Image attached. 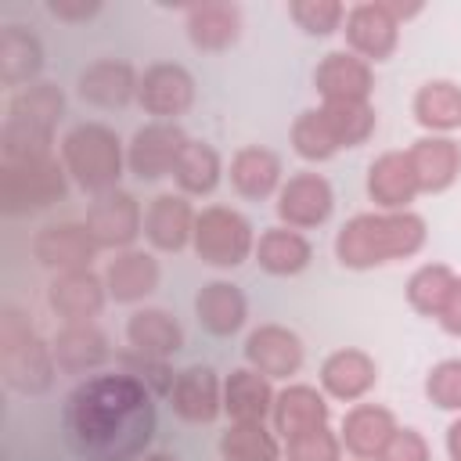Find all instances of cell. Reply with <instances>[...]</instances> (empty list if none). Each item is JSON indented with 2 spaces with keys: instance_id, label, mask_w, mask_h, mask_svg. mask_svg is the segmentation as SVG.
Instances as JSON below:
<instances>
[{
  "instance_id": "42",
  "label": "cell",
  "mask_w": 461,
  "mask_h": 461,
  "mask_svg": "<svg viewBox=\"0 0 461 461\" xmlns=\"http://www.w3.org/2000/svg\"><path fill=\"white\" fill-rule=\"evenodd\" d=\"M378 461H429V443L414 429H396V436L385 443Z\"/></svg>"
},
{
  "instance_id": "16",
  "label": "cell",
  "mask_w": 461,
  "mask_h": 461,
  "mask_svg": "<svg viewBox=\"0 0 461 461\" xmlns=\"http://www.w3.org/2000/svg\"><path fill=\"white\" fill-rule=\"evenodd\" d=\"M321 94L328 104H346V101H364L371 90V68L364 58L353 54H328L321 61V68L313 72Z\"/></svg>"
},
{
  "instance_id": "45",
  "label": "cell",
  "mask_w": 461,
  "mask_h": 461,
  "mask_svg": "<svg viewBox=\"0 0 461 461\" xmlns=\"http://www.w3.org/2000/svg\"><path fill=\"white\" fill-rule=\"evenodd\" d=\"M144 461H176V457H169V454H148Z\"/></svg>"
},
{
  "instance_id": "23",
  "label": "cell",
  "mask_w": 461,
  "mask_h": 461,
  "mask_svg": "<svg viewBox=\"0 0 461 461\" xmlns=\"http://www.w3.org/2000/svg\"><path fill=\"white\" fill-rule=\"evenodd\" d=\"M126 339L140 357H155V360H166L184 346L180 324L166 310H137L126 324Z\"/></svg>"
},
{
  "instance_id": "9",
  "label": "cell",
  "mask_w": 461,
  "mask_h": 461,
  "mask_svg": "<svg viewBox=\"0 0 461 461\" xmlns=\"http://www.w3.org/2000/svg\"><path fill=\"white\" fill-rule=\"evenodd\" d=\"M245 360L252 364V371H259L263 378H288L299 371L303 364V342L295 331L277 328V324H263L249 335L245 342Z\"/></svg>"
},
{
  "instance_id": "5",
  "label": "cell",
  "mask_w": 461,
  "mask_h": 461,
  "mask_svg": "<svg viewBox=\"0 0 461 461\" xmlns=\"http://www.w3.org/2000/svg\"><path fill=\"white\" fill-rule=\"evenodd\" d=\"M65 194V169L50 155H32L22 162H4V209L29 212L58 202Z\"/></svg>"
},
{
  "instance_id": "4",
  "label": "cell",
  "mask_w": 461,
  "mask_h": 461,
  "mask_svg": "<svg viewBox=\"0 0 461 461\" xmlns=\"http://www.w3.org/2000/svg\"><path fill=\"white\" fill-rule=\"evenodd\" d=\"M54 353L36 339L29 321L18 310H4L0 321V371L4 382L18 393H43L54 382Z\"/></svg>"
},
{
  "instance_id": "8",
  "label": "cell",
  "mask_w": 461,
  "mask_h": 461,
  "mask_svg": "<svg viewBox=\"0 0 461 461\" xmlns=\"http://www.w3.org/2000/svg\"><path fill=\"white\" fill-rule=\"evenodd\" d=\"M184 148H187V137H184L180 126H173V122H151V126H144V130L133 133L126 162H130V169L140 180H158V176H166V173L176 169V158H180Z\"/></svg>"
},
{
  "instance_id": "28",
  "label": "cell",
  "mask_w": 461,
  "mask_h": 461,
  "mask_svg": "<svg viewBox=\"0 0 461 461\" xmlns=\"http://www.w3.org/2000/svg\"><path fill=\"white\" fill-rule=\"evenodd\" d=\"M108 295L115 303H133L144 299L148 292H155L158 285V263L148 252H122L115 263H108Z\"/></svg>"
},
{
  "instance_id": "26",
  "label": "cell",
  "mask_w": 461,
  "mask_h": 461,
  "mask_svg": "<svg viewBox=\"0 0 461 461\" xmlns=\"http://www.w3.org/2000/svg\"><path fill=\"white\" fill-rule=\"evenodd\" d=\"M194 310H198V321L205 331L212 335H230L245 324V295L238 292V285H227V281H212L198 292L194 299Z\"/></svg>"
},
{
  "instance_id": "40",
  "label": "cell",
  "mask_w": 461,
  "mask_h": 461,
  "mask_svg": "<svg viewBox=\"0 0 461 461\" xmlns=\"http://www.w3.org/2000/svg\"><path fill=\"white\" fill-rule=\"evenodd\" d=\"M339 447H342V439H335L321 425V429H310V432L288 439V461H339Z\"/></svg>"
},
{
  "instance_id": "35",
  "label": "cell",
  "mask_w": 461,
  "mask_h": 461,
  "mask_svg": "<svg viewBox=\"0 0 461 461\" xmlns=\"http://www.w3.org/2000/svg\"><path fill=\"white\" fill-rule=\"evenodd\" d=\"M454 281H457V277H454L447 267H439V263L421 267V270L411 277V285H407V299H411V306H414L418 313L439 317L443 306H447V299H450V292H454Z\"/></svg>"
},
{
  "instance_id": "34",
  "label": "cell",
  "mask_w": 461,
  "mask_h": 461,
  "mask_svg": "<svg viewBox=\"0 0 461 461\" xmlns=\"http://www.w3.org/2000/svg\"><path fill=\"white\" fill-rule=\"evenodd\" d=\"M220 454L227 461H277L281 450L259 421H234L220 439Z\"/></svg>"
},
{
  "instance_id": "27",
  "label": "cell",
  "mask_w": 461,
  "mask_h": 461,
  "mask_svg": "<svg viewBox=\"0 0 461 461\" xmlns=\"http://www.w3.org/2000/svg\"><path fill=\"white\" fill-rule=\"evenodd\" d=\"M223 407L234 421H263V414L274 407V393H270V378H263L259 371H230L227 385H223Z\"/></svg>"
},
{
  "instance_id": "3",
  "label": "cell",
  "mask_w": 461,
  "mask_h": 461,
  "mask_svg": "<svg viewBox=\"0 0 461 461\" xmlns=\"http://www.w3.org/2000/svg\"><path fill=\"white\" fill-rule=\"evenodd\" d=\"M61 162H65V169L72 173V180L83 191H90V194L115 191V180L122 173L119 137L101 122H83V126L65 133Z\"/></svg>"
},
{
  "instance_id": "17",
  "label": "cell",
  "mask_w": 461,
  "mask_h": 461,
  "mask_svg": "<svg viewBox=\"0 0 461 461\" xmlns=\"http://www.w3.org/2000/svg\"><path fill=\"white\" fill-rule=\"evenodd\" d=\"M54 353V364L68 375H83V371H94L97 364L108 360V339L101 328H94L90 321L83 324H65L50 346Z\"/></svg>"
},
{
  "instance_id": "19",
  "label": "cell",
  "mask_w": 461,
  "mask_h": 461,
  "mask_svg": "<svg viewBox=\"0 0 461 461\" xmlns=\"http://www.w3.org/2000/svg\"><path fill=\"white\" fill-rule=\"evenodd\" d=\"M140 90L126 61H97L79 76V97L97 108H122Z\"/></svg>"
},
{
  "instance_id": "25",
  "label": "cell",
  "mask_w": 461,
  "mask_h": 461,
  "mask_svg": "<svg viewBox=\"0 0 461 461\" xmlns=\"http://www.w3.org/2000/svg\"><path fill=\"white\" fill-rule=\"evenodd\" d=\"M367 191H371V198H375L382 209H400V205H407V202L418 194V176H414V169H411V158L400 155V151L382 155V158L371 166Z\"/></svg>"
},
{
  "instance_id": "44",
  "label": "cell",
  "mask_w": 461,
  "mask_h": 461,
  "mask_svg": "<svg viewBox=\"0 0 461 461\" xmlns=\"http://www.w3.org/2000/svg\"><path fill=\"white\" fill-rule=\"evenodd\" d=\"M447 450H450L454 461H461V421L450 425V432H447Z\"/></svg>"
},
{
  "instance_id": "12",
  "label": "cell",
  "mask_w": 461,
  "mask_h": 461,
  "mask_svg": "<svg viewBox=\"0 0 461 461\" xmlns=\"http://www.w3.org/2000/svg\"><path fill=\"white\" fill-rule=\"evenodd\" d=\"M137 97H140V104H144L151 115L173 119V115H180V112L191 104V97H194V79H191L180 65H155V68L144 72Z\"/></svg>"
},
{
  "instance_id": "24",
  "label": "cell",
  "mask_w": 461,
  "mask_h": 461,
  "mask_svg": "<svg viewBox=\"0 0 461 461\" xmlns=\"http://www.w3.org/2000/svg\"><path fill=\"white\" fill-rule=\"evenodd\" d=\"M346 36H349L353 50H360L367 61H382L396 47V22L389 18V7L364 4L349 14Z\"/></svg>"
},
{
  "instance_id": "18",
  "label": "cell",
  "mask_w": 461,
  "mask_h": 461,
  "mask_svg": "<svg viewBox=\"0 0 461 461\" xmlns=\"http://www.w3.org/2000/svg\"><path fill=\"white\" fill-rule=\"evenodd\" d=\"M393 436H396L393 414L375 403H357L342 421V447L353 457H378Z\"/></svg>"
},
{
  "instance_id": "36",
  "label": "cell",
  "mask_w": 461,
  "mask_h": 461,
  "mask_svg": "<svg viewBox=\"0 0 461 461\" xmlns=\"http://www.w3.org/2000/svg\"><path fill=\"white\" fill-rule=\"evenodd\" d=\"M238 36V11L227 4H205L191 11V40L205 50H220Z\"/></svg>"
},
{
  "instance_id": "22",
  "label": "cell",
  "mask_w": 461,
  "mask_h": 461,
  "mask_svg": "<svg viewBox=\"0 0 461 461\" xmlns=\"http://www.w3.org/2000/svg\"><path fill=\"white\" fill-rule=\"evenodd\" d=\"M324 421H328V403L310 385H292L274 400V425L285 436V443L310 429H321Z\"/></svg>"
},
{
  "instance_id": "6",
  "label": "cell",
  "mask_w": 461,
  "mask_h": 461,
  "mask_svg": "<svg viewBox=\"0 0 461 461\" xmlns=\"http://www.w3.org/2000/svg\"><path fill=\"white\" fill-rule=\"evenodd\" d=\"M194 249L212 267H238L256 249L252 245V227L241 212L212 205L194 220Z\"/></svg>"
},
{
  "instance_id": "33",
  "label": "cell",
  "mask_w": 461,
  "mask_h": 461,
  "mask_svg": "<svg viewBox=\"0 0 461 461\" xmlns=\"http://www.w3.org/2000/svg\"><path fill=\"white\" fill-rule=\"evenodd\" d=\"M414 115L421 126L454 130L461 126V86L454 83H425L414 97Z\"/></svg>"
},
{
  "instance_id": "11",
  "label": "cell",
  "mask_w": 461,
  "mask_h": 461,
  "mask_svg": "<svg viewBox=\"0 0 461 461\" xmlns=\"http://www.w3.org/2000/svg\"><path fill=\"white\" fill-rule=\"evenodd\" d=\"M32 252L43 267H54V270H86V263L94 259L97 252V241L94 234L86 230V223H61V227H43L32 241Z\"/></svg>"
},
{
  "instance_id": "38",
  "label": "cell",
  "mask_w": 461,
  "mask_h": 461,
  "mask_svg": "<svg viewBox=\"0 0 461 461\" xmlns=\"http://www.w3.org/2000/svg\"><path fill=\"white\" fill-rule=\"evenodd\" d=\"M324 115L339 137V148H353L360 144L371 130H375V115L364 101H346V104H324Z\"/></svg>"
},
{
  "instance_id": "10",
  "label": "cell",
  "mask_w": 461,
  "mask_h": 461,
  "mask_svg": "<svg viewBox=\"0 0 461 461\" xmlns=\"http://www.w3.org/2000/svg\"><path fill=\"white\" fill-rule=\"evenodd\" d=\"M331 187L324 176L317 173H299L292 176L285 187H281V198H277V212L281 220L292 227V230H303V227H317L328 220L331 212Z\"/></svg>"
},
{
  "instance_id": "39",
  "label": "cell",
  "mask_w": 461,
  "mask_h": 461,
  "mask_svg": "<svg viewBox=\"0 0 461 461\" xmlns=\"http://www.w3.org/2000/svg\"><path fill=\"white\" fill-rule=\"evenodd\" d=\"M425 393L443 411H461V360H443L429 371Z\"/></svg>"
},
{
  "instance_id": "21",
  "label": "cell",
  "mask_w": 461,
  "mask_h": 461,
  "mask_svg": "<svg viewBox=\"0 0 461 461\" xmlns=\"http://www.w3.org/2000/svg\"><path fill=\"white\" fill-rule=\"evenodd\" d=\"M375 378H378L375 360L367 353H360V349H339L321 367V385L335 400H360L375 385Z\"/></svg>"
},
{
  "instance_id": "1",
  "label": "cell",
  "mask_w": 461,
  "mask_h": 461,
  "mask_svg": "<svg viewBox=\"0 0 461 461\" xmlns=\"http://www.w3.org/2000/svg\"><path fill=\"white\" fill-rule=\"evenodd\" d=\"M61 432L83 461H133L155 436V393L126 371L90 375L65 396Z\"/></svg>"
},
{
  "instance_id": "7",
  "label": "cell",
  "mask_w": 461,
  "mask_h": 461,
  "mask_svg": "<svg viewBox=\"0 0 461 461\" xmlns=\"http://www.w3.org/2000/svg\"><path fill=\"white\" fill-rule=\"evenodd\" d=\"M86 230L94 234L97 249H122L144 230V212L133 194L104 191L94 198V205L86 212Z\"/></svg>"
},
{
  "instance_id": "29",
  "label": "cell",
  "mask_w": 461,
  "mask_h": 461,
  "mask_svg": "<svg viewBox=\"0 0 461 461\" xmlns=\"http://www.w3.org/2000/svg\"><path fill=\"white\" fill-rule=\"evenodd\" d=\"M230 184L245 198H267L281 184V162L267 148H241L230 162Z\"/></svg>"
},
{
  "instance_id": "20",
  "label": "cell",
  "mask_w": 461,
  "mask_h": 461,
  "mask_svg": "<svg viewBox=\"0 0 461 461\" xmlns=\"http://www.w3.org/2000/svg\"><path fill=\"white\" fill-rule=\"evenodd\" d=\"M407 158H411V169L418 176V191H443V187L454 184V176L461 169V151L447 137H425V140H418L407 151Z\"/></svg>"
},
{
  "instance_id": "31",
  "label": "cell",
  "mask_w": 461,
  "mask_h": 461,
  "mask_svg": "<svg viewBox=\"0 0 461 461\" xmlns=\"http://www.w3.org/2000/svg\"><path fill=\"white\" fill-rule=\"evenodd\" d=\"M43 65V50L36 36H29L22 25H7L0 36V79L7 86L29 83Z\"/></svg>"
},
{
  "instance_id": "30",
  "label": "cell",
  "mask_w": 461,
  "mask_h": 461,
  "mask_svg": "<svg viewBox=\"0 0 461 461\" xmlns=\"http://www.w3.org/2000/svg\"><path fill=\"white\" fill-rule=\"evenodd\" d=\"M256 259L270 274H299L310 263V241L292 227H270L256 241Z\"/></svg>"
},
{
  "instance_id": "15",
  "label": "cell",
  "mask_w": 461,
  "mask_h": 461,
  "mask_svg": "<svg viewBox=\"0 0 461 461\" xmlns=\"http://www.w3.org/2000/svg\"><path fill=\"white\" fill-rule=\"evenodd\" d=\"M169 403L184 421H212L223 407L216 371L205 367V364H194V367L180 371L173 389H169Z\"/></svg>"
},
{
  "instance_id": "14",
  "label": "cell",
  "mask_w": 461,
  "mask_h": 461,
  "mask_svg": "<svg viewBox=\"0 0 461 461\" xmlns=\"http://www.w3.org/2000/svg\"><path fill=\"white\" fill-rule=\"evenodd\" d=\"M50 306L65 324H83L101 313L104 306V285L90 270H65L50 285Z\"/></svg>"
},
{
  "instance_id": "2",
  "label": "cell",
  "mask_w": 461,
  "mask_h": 461,
  "mask_svg": "<svg viewBox=\"0 0 461 461\" xmlns=\"http://www.w3.org/2000/svg\"><path fill=\"white\" fill-rule=\"evenodd\" d=\"M425 241V223L414 212H364L353 216L339 238H335V252L342 259V267H378L389 259H403L411 252H418Z\"/></svg>"
},
{
  "instance_id": "13",
  "label": "cell",
  "mask_w": 461,
  "mask_h": 461,
  "mask_svg": "<svg viewBox=\"0 0 461 461\" xmlns=\"http://www.w3.org/2000/svg\"><path fill=\"white\" fill-rule=\"evenodd\" d=\"M194 220L198 216L191 212L184 194H158L144 212V234L155 249L176 252L187 245V238H194Z\"/></svg>"
},
{
  "instance_id": "41",
  "label": "cell",
  "mask_w": 461,
  "mask_h": 461,
  "mask_svg": "<svg viewBox=\"0 0 461 461\" xmlns=\"http://www.w3.org/2000/svg\"><path fill=\"white\" fill-rule=\"evenodd\" d=\"M292 18H295L306 32L324 36V32H331V29L339 25L342 7H339V4H292Z\"/></svg>"
},
{
  "instance_id": "32",
  "label": "cell",
  "mask_w": 461,
  "mask_h": 461,
  "mask_svg": "<svg viewBox=\"0 0 461 461\" xmlns=\"http://www.w3.org/2000/svg\"><path fill=\"white\" fill-rule=\"evenodd\" d=\"M173 176L184 194H209L220 184V155L202 140H187V148L176 158Z\"/></svg>"
},
{
  "instance_id": "37",
  "label": "cell",
  "mask_w": 461,
  "mask_h": 461,
  "mask_svg": "<svg viewBox=\"0 0 461 461\" xmlns=\"http://www.w3.org/2000/svg\"><path fill=\"white\" fill-rule=\"evenodd\" d=\"M292 140H295V151L303 158H331L339 151V137H335L324 108L321 112H303L295 130H292Z\"/></svg>"
},
{
  "instance_id": "43",
  "label": "cell",
  "mask_w": 461,
  "mask_h": 461,
  "mask_svg": "<svg viewBox=\"0 0 461 461\" xmlns=\"http://www.w3.org/2000/svg\"><path fill=\"white\" fill-rule=\"evenodd\" d=\"M439 321H443V328H447L450 335H461V281H454V292H450V299H447Z\"/></svg>"
}]
</instances>
